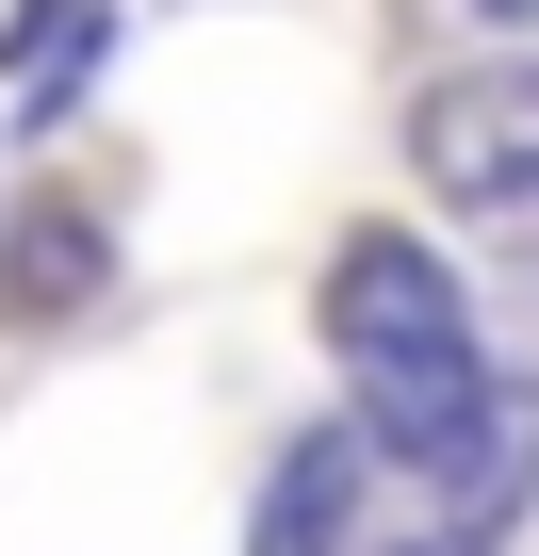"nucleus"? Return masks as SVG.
I'll use <instances>...</instances> for the list:
<instances>
[{
    "mask_svg": "<svg viewBox=\"0 0 539 556\" xmlns=\"http://www.w3.org/2000/svg\"><path fill=\"white\" fill-rule=\"evenodd\" d=\"M376 458L425 475V556H490L506 507L539 491V393L523 377H441V393H376Z\"/></svg>",
    "mask_w": 539,
    "mask_h": 556,
    "instance_id": "obj_1",
    "label": "nucleus"
},
{
    "mask_svg": "<svg viewBox=\"0 0 539 556\" xmlns=\"http://www.w3.org/2000/svg\"><path fill=\"white\" fill-rule=\"evenodd\" d=\"M311 312H328V361H344L360 393H441V377H474V295H458V262H441L425 229H344Z\"/></svg>",
    "mask_w": 539,
    "mask_h": 556,
    "instance_id": "obj_2",
    "label": "nucleus"
},
{
    "mask_svg": "<svg viewBox=\"0 0 539 556\" xmlns=\"http://www.w3.org/2000/svg\"><path fill=\"white\" fill-rule=\"evenodd\" d=\"M409 164H425L441 213H474V229H539V50L458 66V83L409 115Z\"/></svg>",
    "mask_w": 539,
    "mask_h": 556,
    "instance_id": "obj_3",
    "label": "nucleus"
},
{
    "mask_svg": "<svg viewBox=\"0 0 539 556\" xmlns=\"http://www.w3.org/2000/svg\"><path fill=\"white\" fill-rule=\"evenodd\" d=\"M344 507H360V442H295L261 491V556H344Z\"/></svg>",
    "mask_w": 539,
    "mask_h": 556,
    "instance_id": "obj_4",
    "label": "nucleus"
},
{
    "mask_svg": "<svg viewBox=\"0 0 539 556\" xmlns=\"http://www.w3.org/2000/svg\"><path fill=\"white\" fill-rule=\"evenodd\" d=\"M99 17H115V0H17V34H0V83H17V115H50V99L99 66Z\"/></svg>",
    "mask_w": 539,
    "mask_h": 556,
    "instance_id": "obj_5",
    "label": "nucleus"
},
{
    "mask_svg": "<svg viewBox=\"0 0 539 556\" xmlns=\"http://www.w3.org/2000/svg\"><path fill=\"white\" fill-rule=\"evenodd\" d=\"M0 278H17V312L50 328V312H82V295H99V229H82V213H34Z\"/></svg>",
    "mask_w": 539,
    "mask_h": 556,
    "instance_id": "obj_6",
    "label": "nucleus"
},
{
    "mask_svg": "<svg viewBox=\"0 0 539 556\" xmlns=\"http://www.w3.org/2000/svg\"><path fill=\"white\" fill-rule=\"evenodd\" d=\"M474 17H539V0H474Z\"/></svg>",
    "mask_w": 539,
    "mask_h": 556,
    "instance_id": "obj_7",
    "label": "nucleus"
}]
</instances>
